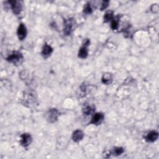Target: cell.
<instances>
[{
  "mask_svg": "<svg viewBox=\"0 0 159 159\" xmlns=\"http://www.w3.org/2000/svg\"><path fill=\"white\" fill-rule=\"evenodd\" d=\"M124 152V149L123 147H116L113 148L112 151L111 152L114 156H119L122 154Z\"/></svg>",
  "mask_w": 159,
  "mask_h": 159,
  "instance_id": "obj_15",
  "label": "cell"
},
{
  "mask_svg": "<svg viewBox=\"0 0 159 159\" xmlns=\"http://www.w3.org/2000/svg\"><path fill=\"white\" fill-rule=\"evenodd\" d=\"M109 4V1H103L102 2V4L101 5V7H100V10L101 11H103L104 9H106Z\"/></svg>",
  "mask_w": 159,
  "mask_h": 159,
  "instance_id": "obj_18",
  "label": "cell"
},
{
  "mask_svg": "<svg viewBox=\"0 0 159 159\" xmlns=\"http://www.w3.org/2000/svg\"><path fill=\"white\" fill-rule=\"evenodd\" d=\"M114 18V17L113 11H107L104 16V22L106 23L109 21H112Z\"/></svg>",
  "mask_w": 159,
  "mask_h": 159,
  "instance_id": "obj_14",
  "label": "cell"
},
{
  "mask_svg": "<svg viewBox=\"0 0 159 159\" xmlns=\"http://www.w3.org/2000/svg\"><path fill=\"white\" fill-rule=\"evenodd\" d=\"M119 19L117 18H114L113 20L111 21V28L112 30H117L119 27Z\"/></svg>",
  "mask_w": 159,
  "mask_h": 159,
  "instance_id": "obj_17",
  "label": "cell"
},
{
  "mask_svg": "<svg viewBox=\"0 0 159 159\" xmlns=\"http://www.w3.org/2000/svg\"><path fill=\"white\" fill-rule=\"evenodd\" d=\"M53 48L50 45L45 43H44L42 47V49L41 51V55L43 58H47L51 55V54L53 52Z\"/></svg>",
  "mask_w": 159,
  "mask_h": 159,
  "instance_id": "obj_9",
  "label": "cell"
},
{
  "mask_svg": "<svg viewBox=\"0 0 159 159\" xmlns=\"http://www.w3.org/2000/svg\"><path fill=\"white\" fill-rule=\"evenodd\" d=\"M7 3L10 6L11 10L13 13L16 15H19L22 9V4L21 1H8Z\"/></svg>",
  "mask_w": 159,
  "mask_h": 159,
  "instance_id": "obj_4",
  "label": "cell"
},
{
  "mask_svg": "<svg viewBox=\"0 0 159 159\" xmlns=\"http://www.w3.org/2000/svg\"><path fill=\"white\" fill-rule=\"evenodd\" d=\"M32 141V136L30 134L28 133H24L20 135V144L23 147H27L30 145Z\"/></svg>",
  "mask_w": 159,
  "mask_h": 159,
  "instance_id": "obj_6",
  "label": "cell"
},
{
  "mask_svg": "<svg viewBox=\"0 0 159 159\" xmlns=\"http://www.w3.org/2000/svg\"><path fill=\"white\" fill-rule=\"evenodd\" d=\"M84 136V132L81 130L77 129L73 132L71 139L73 142L77 143V142H79L81 140H82Z\"/></svg>",
  "mask_w": 159,
  "mask_h": 159,
  "instance_id": "obj_10",
  "label": "cell"
},
{
  "mask_svg": "<svg viewBox=\"0 0 159 159\" xmlns=\"http://www.w3.org/2000/svg\"><path fill=\"white\" fill-rule=\"evenodd\" d=\"M158 137V132L156 130L149 131L144 137V139L147 142H154Z\"/></svg>",
  "mask_w": 159,
  "mask_h": 159,
  "instance_id": "obj_8",
  "label": "cell"
},
{
  "mask_svg": "<svg viewBox=\"0 0 159 159\" xmlns=\"http://www.w3.org/2000/svg\"><path fill=\"white\" fill-rule=\"evenodd\" d=\"M27 31L25 25L23 23H20L17 29V35L19 40L22 41L25 39L27 36Z\"/></svg>",
  "mask_w": 159,
  "mask_h": 159,
  "instance_id": "obj_7",
  "label": "cell"
},
{
  "mask_svg": "<svg viewBox=\"0 0 159 159\" xmlns=\"http://www.w3.org/2000/svg\"><path fill=\"white\" fill-rule=\"evenodd\" d=\"M60 116V113L55 108L49 109L47 112L45 117L47 120L50 123H54L57 120Z\"/></svg>",
  "mask_w": 159,
  "mask_h": 159,
  "instance_id": "obj_3",
  "label": "cell"
},
{
  "mask_svg": "<svg viewBox=\"0 0 159 159\" xmlns=\"http://www.w3.org/2000/svg\"><path fill=\"white\" fill-rule=\"evenodd\" d=\"M95 111V107L93 105L86 104L82 109L83 114L85 116H89L94 113Z\"/></svg>",
  "mask_w": 159,
  "mask_h": 159,
  "instance_id": "obj_12",
  "label": "cell"
},
{
  "mask_svg": "<svg viewBox=\"0 0 159 159\" xmlns=\"http://www.w3.org/2000/svg\"><path fill=\"white\" fill-rule=\"evenodd\" d=\"M101 81L103 84L108 85L111 84L112 81V75L110 73H105L103 74L102 78H101Z\"/></svg>",
  "mask_w": 159,
  "mask_h": 159,
  "instance_id": "obj_13",
  "label": "cell"
},
{
  "mask_svg": "<svg viewBox=\"0 0 159 159\" xmlns=\"http://www.w3.org/2000/svg\"><path fill=\"white\" fill-rule=\"evenodd\" d=\"M24 57L22 54L18 51L13 52L11 55H9L7 58L6 60L11 63L14 65H17L18 63H20L21 61L23 60Z\"/></svg>",
  "mask_w": 159,
  "mask_h": 159,
  "instance_id": "obj_2",
  "label": "cell"
},
{
  "mask_svg": "<svg viewBox=\"0 0 159 159\" xmlns=\"http://www.w3.org/2000/svg\"><path fill=\"white\" fill-rule=\"evenodd\" d=\"M75 21L73 18L64 19L63 21V34L66 36L70 35L75 27Z\"/></svg>",
  "mask_w": 159,
  "mask_h": 159,
  "instance_id": "obj_1",
  "label": "cell"
},
{
  "mask_svg": "<svg viewBox=\"0 0 159 159\" xmlns=\"http://www.w3.org/2000/svg\"><path fill=\"white\" fill-rule=\"evenodd\" d=\"M88 45L83 44L81 48L79 49L78 53V57L80 58H86L88 55Z\"/></svg>",
  "mask_w": 159,
  "mask_h": 159,
  "instance_id": "obj_11",
  "label": "cell"
},
{
  "mask_svg": "<svg viewBox=\"0 0 159 159\" xmlns=\"http://www.w3.org/2000/svg\"><path fill=\"white\" fill-rule=\"evenodd\" d=\"M93 12V9L89 2H87L85 4L83 7V13L86 14H91Z\"/></svg>",
  "mask_w": 159,
  "mask_h": 159,
  "instance_id": "obj_16",
  "label": "cell"
},
{
  "mask_svg": "<svg viewBox=\"0 0 159 159\" xmlns=\"http://www.w3.org/2000/svg\"><path fill=\"white\" fill-rule=\"evenodd\" d=\"M104 119V115L102 112H96L93 114V117L91 119L89 124L93 125H100Z\"/></svg>",
  "mask_w": 159,
  "mask_h": 159,
  "instance_id": "obj_5",
  "label": "cell"
},
{
  "mask_svg": "<svg viewBox=\"0 0 159 159\" xmlns=\"http://www.w3.org/2000/svg\"><path fill=\"white\" fill-rule=\"evenodd\" d=\"M158 6L157 4H153L151 7V11L153 13H156L158 12Z\"/></svg>",
  "mask_w": 159,
  "mask_h": 159,
  "instance_id": "obj_19",
  "label": "cell"
}]
</instances>
